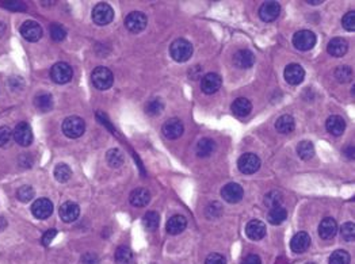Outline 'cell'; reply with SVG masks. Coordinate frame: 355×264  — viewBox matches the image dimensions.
I'll list each match as a JSON object with an SVG mask.
<instances>
[{
  "mask_svg": "<svg viewBox=\"0 0 355 264\" xmlns=\"http://www.w3.org/2000/svg\"><path fill=\"white\" fill-rule=\"evenodd\" d=\"M171 57L178 62H186L193 56V45L185 38H178L169 46Z\"/></svg>",
  "mask_w": 355,
  "mask_h": 264,
  "instance_id": "cell-1",
  "label": "cell"
},
{
  "mask_svg": "<svg viewBox=\"0 0 355 264\" xmlns=\"http://www.w3.org/2000/svg\"><path fill=\"white\" fill-rule=\"evenodd\" d=\"M84 132H86V122L80 117H68L62 122V133L68 138H79V137L83 136Z\"/></svg>",
  "mask_w": 355,
  "mask_h": 264,
  "instance_id": "cell-2",
  "label": "cell"
},
{
  "mask_svg": "<svg viewBox=\"0 0 355 264\" xmlns=\"http://www.w3.org/2000/svg\"><path fill=\"white\" fill-rule=\"evenodd\" d=\"M91 82L95 88L98 90H109L113 86L114 78H113V72L106 66H98L92 70L91 73Z\"/></svg>",
  "mask_w": 355,
  "mask_h": 264,
  "instance_id": "cell-3",
  "label": "cell"
},
{
  "mask_svg": "<svg viewBox=\"0 0 355 264\" xmlns=\"http://www.w3.org/2000/svg\"><path fill=\"white\" fill-rule=\"evenodd\" d=\"M72 76H74L72 66L68 65L66 62H57L50 69V78L57 84H66V83H69L72 80Z\"/></svg>",
  "mask_w": 355,
  "mask_h": 264,
  "instance_id": "cell-4",
  "label": "cell"
},
{
  "mask_svg": "<svg viewBox=\"0 0 355 264\" xmlns=\"http://www.w3.org/2000/svg\"><path fill=\"white\" fill-rule=\"evenodd\" d=\"M147 23H148V18L140 11H133L125 18V26L130 33H141L147 27Z\"/></svg>",
  "mask_w": 355,
  "mask_h": 264,
  "instance_id": "cell-5",
  "label": "cell"
},
{
  "mask_svg": "<svg viewBox=\"0 0 355 264\" xmlns=\"http://www.w3.org/2000/svg\"><path fill=\"white\" fill-rule=\"evenodd\" d=\"M316 44V35L310 30H300L293 35V45L296 49L306 52L310 50Z\"/></svg>",
  "mask_w": 355,
  "mask_h": 264,
  "instance_id": "cell-6",
  "label": "cell"
},
{
  "mask_svg": "<svg viewBox=\"0 0 355 264\" xmlns=\"http://www.w3.org/2000/svg\"><path fill=\"white\" fill-rule=\"evenodd\" d=\"M113 18H114V11L108 3H99L92 10V21L95 22L96 25H109L113 21Z\"/></svg>",
  "mask_w": 355,
  "mask_h": 264,
  "instance_id": "cell-7",
  "label": "cell"
},
{
  "mask_svg": "<svg viewBox=\"0 0 355 264\" xmlns=\"http://www.w3.org/2000/svg\"><path fill=\"white\" fill-rule=\"evenodd\" d=\"M237 165H239V169L241 173L252 175V173L259 171L260 159L256 155H254V153H245V155L240 157L239 161H237Z\"/></svg>",
  "mask_w": 355,
  "mask_h": 264,
  "instance_id": "cell-8",
  "label": "cell"
},
{
  "mask_svg": "<svg viewBox=\"0 0 355 264\" xmlns=\"http://www.w3.org/2000/svg\"><path fill=\"white\" fill-rule=\"evenodd\" d=\"M13 137L15 142L21 145V146H29L33 142V130H31L29 124L19 122L14 129Z\"/></svg>",
  "mask_w": 355,
  "mask_h": 264,
  "instance_id": "cell-9",
  "label": "cell"
},
{
  "mask_svg": "<svg viewBox=\"0 0 355 264\" xmlns=\"http://www.w3.org/2000/svg\"><path fill=\"white\" fill-rule=\"evenodd\" d=\"M31 213L38 219L49 218L52 213H53V203L50 202V199L48 198L36 199L33 205H31Z\"/></svg>",
  "mask_w": 355,
  "mask_h": 264,
  "instance_id": "cell-10",
  "label": "cell"
},
{
  "mask_svg": "<svg viewBox=\"0 0 355 264\" xmlns=\"http://www.w3.org/2000/svg\"><path fill=\"white\" fill-rule=\"evenodd\" d=\"M22 37L29 42H37L42 37V27L41 25L36 21H26L21 26Z\"/></svg>",
  "mask_w": 355,
  "mask_h": 264,
  "instance_id": "cell-11",
  "label": "cell"
},
{
  "mask_svg": "<svg viewBox=\"0 0 355 264\" xmlns=\"http://www.w3.org/2000/svg\"><path fill=\"white\" fill-rule=\"evenodd\" d=\"M221 197L224 201L228 203H237L240 202L244 197L243 187L237 184V183H228L223 187L221 190Z\"/></svg>",
  "mask_w": 355,
  "mask_h": 264,
  "instance_id": "cell-12",
  "label": "cell"
},
{
  "mask_svg": "<svg viewBox=\"0 0 355 264\" xmlns=\"http://www.w3.org/2000/svg\"><path fill=\"white\" fill-rule=\"evenodd\" d=\"M223 84L221 76L217 73H206L201 80V90L206 95H213L219 91Z\"/></svg>",
  "mask_w": 355,
  "mask_h": 264,
  "instance_id": "cell-13",
  "label": "cell"
},
{
  "mask_svg": "<svg viewBox=\"0 0 355 264\" xmlns=\"http://www.w3.org/2000/svg\"><path fill=\"white\" fill-rule=\"evenodd\" d=\"M183 132H185V126L182 121L178 118H169L163 125V134L169 140H176L182 136Z\"/></svg>",
  "mask_w": 355,
  "mask_h": 264,
  "instance_id": "cell-14",
  "label": "cell"
},
{
  "mask_svg": "<svg viewBox=\"0 0 355 264\" xmlns=\"http://www.w3.org/2000/svg\"><path fill=\"white\" fill-rule=\"evenodd\" d=\"M281 14V6L277 2H266L260 6L259 18L263 22H274Z\"/></svg>",
  "mask_w": 355,
  "mask_h": 264,
  "instance_id": "cell-15",
  "label": "cell"
},
{
  "mask_svg": "<svg viewBox=\"0 0 355 264\" xmlns=\"http://www.w3.org/2000/svg\"><path fill=\"white\" fill-rule=\"evenodd\" d=\"M285 80L292 86H297L300 83H302L304 78H305V70L300 64H289L285 68L283 72Z\"/></svg>",
  "mask_w": 355,
  "mask_h": 264,
  "instance_id": "cell-16",
  "label": "cell"
},
{
  "mask_svg": "<svg viewBox=\"0 0 355 264\" xmlns=\"http://www.w3.org/2000/svg\"><path fill=\"white\" fill-rule=\"evenodd\" d=\"M58 214H60V218L64 222H74L80 215V207H79L78 203L65 202L60 206Z\"/></svg>",
  "mask_w": 355,
  "mask_h": 264,
  "instance_id": "cell-17",
  "label": "cell"
},
{
  "mask_svg": "<svg viewBox=\"0 0 355 264\" xmlns=\"http://www.w3.org/2000/svg\"><path fill=\"white\" fill-rule=\"evenodd\" d=\"M245 235L252 241H259L266 236V225L259 219H252L245 227Z\"/></svg>",
  "mask_w": 355,
  "mask_h": 264,
  "instance_id": "cell-18",
  "label": "cell"
},
{
  "mask_svg": "<svg viewBox=\"0 0 355 264\" xmlns=\"http://www.w3.org/2000/svg\"><path fill=\"white\" fill-rule=\"evenodd\" d=\"M338 232V223L334 218L331 217H327L320 222L318 225V236L322 237L323 240H331L334 239L335 235Z\"/></svg>",
  "mask_w": 355,
  "mask_h": 264,
  "instance_id": "cell-19",
  "label": "cell"
},
{
  "mask_svg": "<svg viewBox=\"0 0 355 264\" xmlns=\"http://www.w3.org/2000/svg\"><path fill=\"white\" fill-rule=\"evenodd\" d=\"M310 245V237L306 232H298L297 235L293 236L290 241V248L294 253H302L305 252Z\"/></svg>",
  "mask_w": 355,
  "mask_h": 264,
  "instance_id": "cell-20",
  "label": "cell"
},
{
  "mask_svg": "<svg viewBox=\"0 0 355 264\" xmlns=\"http://www.w3.org/2000/svg\"><path fill=\"white\" fill-rule=\"evenodd\" d=\"M186 228H187L186 217H185V215L176 214V215H172V217L167 221V227H165V229H167V232H168L169 235L176 236V235H181Z\"/></svg>",
  "mask_w": 355,
  "mask_h": 264,
  "instance_id": "cell-21",
  "label": "cell"
},
{
  "mask_svg": "<svg viewBox=\"0 0 355 264\" xmlns=\"http://www.w3.org/2000/svg\"><path fill=\"white\" fill-rule=\"evenodd\" d=\"M233 62L236 66L239 68H251L255 64V56L251 50L248 49H240L233 54Z\"/></svg>",
  "mask_w": 355,
  "mask_h": 264,
  "instance_id": "cell-22",
  "label": "cell"
},
{
  "mask_svg": "<svg viewBox=\"0 0 355 264\" xmlns=\"http://www.w3.org/2000/svg\"><path fill=\"white\" fill-rule=\"evenodd\" d=\"M327 50H328V53H330L331 56H334V57H342V56H344V54L347 53V50H348V44H347V41L344 38H332V40L328 42V45H327Z\"/></svg>",
  "mask_w": 355,
  "mask_h": 264,
  "instance_id": "cell-23",
  "label": "cell"
},
{
  "mask_svg": "<svg viewBox=\"0 0 355 264\" xmlns=\"http://www.w3.org/2000/svg\"><path fill=\"white\" fill-rule=\"evenodd\" d=\"M327 132L335 137L342 136L343 132L346 130V122L340 116H331L326 122Z\"/></svg>",
  "mask_w": 355,
  "mask_h": 264,
  "instance_id": "cell-24",
  "label": "cell"
},
{
  "mask_svg": "<svg viewBox=\"0 0 355 264\" xmlns=\"http://www.w3.org/2000/svg\"><path fill=\"white\" fill-rule=\"evenodd\" d=\"M130 205L134 207H144L147 206L151 201V193L147 188H136L130 193L129 197Z\"/></svg>",
  "mask_w": 355,
  "mask_h": 264,
  "instance_id": "cell-25",
  "label": "cell"
},
{
  "mask_svg": "<svg viewBox=\"0 0 355 264\" xmlns=\"http://www.w3.org/2000/svg\"><path fill=\"white\" fill-rule=\"evenodd\" d=\"M251 110L252 103L247 98H237V99L232 103V112H233L236 117H240V118L250 116Z\"/></svg>",
  "mask_w": 355,
  "mask_h": 264,
  "instance_id": "cell-26",
  "label": "cell"
},
{
  "mask_svg": "<svg viewBox=\"0 0 355 264\" xmlns=\"http://www.w3.org/2000/svg\"><path fill=\"white\" fill-rule=\"evenodd\" d=\"M34 106L42 112L49 111L53 107V98L48 92H40L34 98Z\"/></svg>",
  "mask_w": 355,
  "mask_h": 264,
  "instance_id": "cell-27",
  "label": "cell"
},
{
  "mask_svg": "<svg viewBox=\"0 0 355 264\" xmlns=\"http://www.w3.org/2000/svg\"><path fill=\"white\" fill-rule=\"evenodd\" d=\"M296 128V122H294V118L292 116H282L279 117L275 122V129H277L278 133L281 134H289L292 133Z\"/></svg>",
  "mask_w": 355,
  "mask_h": 264,
  "instance_id": "cell-28",
  "label": "cell"
},
{
  "mask_svg": "<svg viewBox=\"0 0 355 264\" xmlns=\"http://www.w3.org/2000/svg\"><path fill=\"white\" fill-rule=\"evenodd\" d=\"M216 150V142L211 138H202L197 144V156L201 159L209 157Z\"/></svg>",
  "mask_w": 355,
  "mask_h": 264,
  "instance_id": "cell-29",
  "label": "cell"
},
{
  "mask_svg": "<svg viewBox=\"0 0 355 264\" xmlns=\"http://www.w3.org/2000/svg\"><path fill=\"white\" fill-rule=\"evenodd\" d=\"M286 218H288V211L282 206L270 209V211L267 213V221L271 225H281Z\"/></svg>",
  "mask_w": 355,
  "mask_h": 264,
  "instance_id": "cell-30",
  "label": "cell"
},
{
  "mask_svg": "<svg viewBox=\"0 0 355 264\" xmlns=\"http://www.w3.org/2000/svg\"><path fill=\"white\" fill-rule=\"evenodd\" d=\"M117 264H130L133 260V252L128 245H120L114 253Z\"/></svg>",
  "mask_w": 355,
  "mask_h": 264,
  "instance_id": "cell-31",
  "label": "cell"
},
{
  "mask_svg": "<svg viewBox=\"0 0 355 264\" xmlns=\"http://www.w3.org/2000/svg\"><path fill=\"white\" fill-rule=\"evenodd\" d=\"M159 222H160V217H159V213H156V211H148L143 217V227H144L145 231L155 232L159 228Z\"/></svg>",
  "mask_w": 355,
  "mask_h": 264,
  "instance_id": "cell-32",
  "label": "cell"
},
{
  "mask_svg": "<svg viewBox=\"0 0 355 264\" xmlns=\"http://www.w3.org/2000/svg\"><path fill=\"white\" fill-rule=\"evenodd\" d=\"M70 176H72V169H70L69 165L64 164V163L56 165V168H54V178L57 179L58 182H68L70 179Z\"/></svg>",
  "mask_w": 355,
  "mask_h": 264,
  "instance_id": "cell-33",
  "label": "cell"
},
{
  "mask_svg": "<svg viewBox=\"0 0 355 264\" xmlns=\"http://www.w3.org/2000/svg\"><path fill=\"white\" fill-rule=\"evenodd\" d=\"M297 153L302 160H310V159L314 156L313 144L309 142V141H301V142L297 145Z\"/></svg>",
  "mask_w": 355,
  "mask_h": 264,
  "instance_id": "cell-34",
  "label": "cell"
},
{
  "mask_svg": "<svg viewBox=\"0 0 355 264\" xmlns=\"http://www.w3.org/2000/svg\"><path fill=\"white\" fill-rule=\"evenodd\" d=\"M282 202H283V197L279 191H270L269 194L264 195V205L270 209L282 206Z\"/></svg>",
  "mask_w": 355,
  "mask_h": 264,
  "instance_id": "cell-35",
  "label": "cell"
},
{
  "mask_svg": "<svg viewBox=\"0 0 355 264\" xmlns=\"http://www.w3.org/2000/svg\"><path fill=\"white\" fill-rule=\"evenodd\" d=\"M106 159H108V163L113 168H118L124 163V155H122L120 149H110L108 155H106Z\"/></svg>",
  "mask_w": 355,
  "mask_h": 264,
  "instance_id": "cell-36",
  "label": "cell"
},
{
  "mask_svg": "<svg viewBox=\"0 0 355 264\" xmlns=\"http://www.w3.org/2000/svg\"><path fill=\"white\" fill-rule=\"evenodd\" d=\"M350 260L351 257L348 252L343 251V249L332 252V255L330 256V264H350Z\"/></svg>",
  "mask_w": 355,
  "mask_h": 264,
  "instance_id": "cell-37",
  "label": "cell"
},
{
  "mask_svg": "<svg viewBox=\"0 0 355 264\" xmlns=\"http://www.w3.org/2000/svg\"><path fill=\"white\" fill-rule=\"evenodd\" d=\"M163 108H164V104H163V102H161L160 99H152L149 100L148 103H147V106H145V112H147L148 116L155 117L159 116V114L163 111Z\"/></svg>",
  "mask_w": 355,
  "mask_h": 264,
  "instance_id": "cell-38",
  "label": "cell"
},
{
  "mask_svg": "<svg viewBox=\"0 0 355 264\" xmlns=\"http://www.w3.org/2000/svg\"><path fill=\"white\" fill-rule=\"evenodd\" d=\"M335 78L338 79L340 83H350L352 80V69L350 66H339L335 70Z\"/></svg>",
  "mask_w": 355,
  "mask_h": 264,
  "instance_id": "cell-39",
  "label": "cell"
},
{
  "mask_svg": "<svg viewBox=\"0 0 355 264\" xmlns=\"http://www.w3.org/2000/svg\"><path fill=\"white\" fill-rule=\"evenodd\" d=\"M50 37H52V40H54V41H62V40H65L66 37V30L65 27L62 25H60V23H53V25H50Z\"/></svg>",
  "mask_w": 355,
  "mask_h": 264,
  "instance_id": "cell-40",
  "label": "cell"
},
{
  "mask_svg": "<svg viewBox=\"0 0 355 264\" xmlns=\"http://www.w3.org/2000/svg\"><path fill=\"white\" fill-rule=\"evenodd\" d=\"M34 195H36V191L31 186H22L21 188H18L17 197L21 202H30L33 201Z\"/></svg>",
  "mask_w": 355,
  "mask_h": 264,
  "instance_id": "cell-41",
  "label": "cell"
},
{
  "mask_svg": "<svg viewBox=\"0 0 355 264\" xmlns=\"http://www.w3.org/2000/svg\"><path fill=\"white\" fill-rule=\"evenodd\" d=\"M340 235H342L343 240L346 241H352L355 237V228L352 222L343 223L342 229H340Z\"/></svg>",
  "mask_w": 355,
  "mask_h": 264,
  "instance_id": "cell-42",
  "label": "cell"
},
{
  "mask_svg": "<svg viewBox=\"0 0 355 264\" xmlns=\"http://www.w3.org/2000/svg\"><path fill=\"white\" fill-rule=\"evenodd\" d=\"M343 27L347 31H354L355 30V11H348L342 19Z\"/></svg>",
  "mask_w": 355,
  "mask_h": 264,
  "instance_id": "cell-43",
  "label": "cell"
},
{
  "mask_svg": "<svg viewBox=\"0 0 355 264\" xmlns=\"http://www.w3.org/2000/svg\"><path fill=\"white\" fill-rule=\"evenodd\" d=\"M13 138V132L9 126H2L0 128V146H6Z\"/></svg>",
  "mask_w": 355,
  "mask_h": 264,
  "instance_id": "cell-44",
  "label": "cell"
},
{
  "mask_svg": "<svg viewBox=\"0 0 355 264\" xmlns=\"http://www.w3.org/2000/svg\"><path fill=\"white\" fill-rule=\"evenodd\" d=\"M205 264H227V259L221 253H211L206 257Z\"/></svg>",
  "mask_w": 355,
  "mask_h": 264,
  "instance_id": "cell-45",
  "label": "cell"
},
{
  "mask_svg": "<svg viewBox=\"0 0 355 264\" xmlns=\"http://www.w3.org/2000/svg\"><path fill=\"white\" fill-rule=\"evenodd\" d=\"M19 165H21L22 168H30L31 165H33V157H31V155H29V153H25V155H22V156H19Z\"/></svg>",
  "mask_w": 355,
  "mask_h": 264,
  "instance_id": "cell-46",
  "label": "cell"
},
{
  "mask_svg": "<svg viewBox=\"0 0 355 264\" xmlns=\"http://www.w3.org/2000/svg\"><path fill=\"white\" fill-rule=\"evenodd\" d=\"M82 264H99V257L95 253H86L82 257Z\"/></svg>",
  "mask_w": 355,
  "mask_h": 264,
  "instance_id": "cell-47",
  "label": "cell"
},
{
  "mask_svg": "<svg viewBox=\"0 0 355 264\" xmlns=\"http://www.w3.org/2000/svg\"><path fill=\"white\" fill-rule=\"evenodd\" d=\"M56 235H57V231H56V229L48 231L45 235H44V237H42V244H44V245H49V244L53 241L54 237H56Z\"/></svg>",
  "mask_w": 355,
  "mask_h": 264,
  "instance_id": "cell-48",
  "label": "cell"
},
{
  "mask_svg": "<svg viewBox=\"0 0 355 264\" xmlns=\"http://www.w3.org/2000/svg\"><path fill=\"white\" fill-rule=\"evenodd\" d=\"M5 6L9 10H15V11H23V10H26V6L23 3H21V2H7V3H5Z\"/></svg>",
  "mask_w": 355,
  "mask_h": 264,
  "instance_id": "cell-49",
  "label": "cell"
},
{
  "mask_svg": "<svg viewBox=\"0 0 355 264\" xmlns=\"http://www.w3.org/2000/svg\"><path fill=\"white\" fill-rule=\"evenodd\" d=\"M241 264H262V260H260V257L258 255L251 253V255H248L244 257Z\"/></svg>",
  "mask_w": 355,
  "mask_h": 264,
  "instance_id": "cell-50",
  "label": "cell"
},
{
  "mask_svg": "<svg viewBox=\"0 0 355 264\" xmlns=\"http://www.w3.org/2000/svg\"><path fill=\"white\" fill-rule=\"evenodd\" d=\"M344 156L348 159V160H352L354 159V156H355V152H354V146L352 145H348L346 149H344Z\"/></svg>",
  "mask_w": 355,
  "mask_h": 264,
  "instance_id": "cell-51",
  "label": "cell"
},
{
  "mask_svg": "<svg viewBox=\"0 0 355 264\" xmlns=\"http://www.w3.org/2000/svg\"><path fill=\"white\" fill-rule=\"evenodd\" d=\"M6 227H7V221L3 217H0V231H3Z\"/></svg>",
  "mask_w": 355,
  "mask_h": 264,
  "instance_id": "cell-52",
  "label": "cell"
},
{
  "mask_svg": "<svg viewBox=\"0 0 355 264\" xmlns=\"http://www.w3.org/2000/svg\"><path fill=\"white\" fill-rule=\"evenodd\" d=\"M306 3H308V5H312V6H318V5H322L323 2L322 0H308Z\"/></svg>",
  "mask_w": 355,
  "mask_h": 264,
  "instance_id": "cell-53",
  "label": "cell"
},
{
  "mask_svg": "<svg viewBox=\"0 0 355 264\" xmlns=\"http://www.w3.org/2000/svg\"><path fill=\"white\" fill-rule=\"evenodd\" d=\"M5 33H6V25H5V23H2V22H0V38L5 35Z\"/></svg>",
  "mask_w": 355,
  "mask_h": 264,
  "instance_id": "cell-54",
  "label": "cell"
},
{
  "mask_svg": "<svg viewBox=\"0 0 355 264\" xmlns=\"http://www.w3.org/2000/svg\"><path fill=\"white\" fill-rule=\"evenodd\" d=\"M306 264H316V263H306Z\"/></svg>",
  "mask_w": 355,
  "mask_h": 264,
  "instance_id": "cell-55",
  "label": "cell"
}]
</instances>
